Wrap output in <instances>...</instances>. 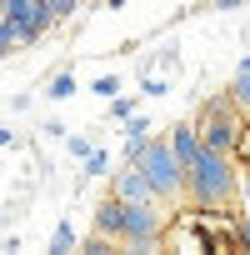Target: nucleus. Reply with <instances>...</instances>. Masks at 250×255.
<instances>
[{
	"mask_svg": "<svg viewBox=\"0 0 250 255\" xmlns=\"http://www.w3.org/2000/svg\"><path fill=\"white\" fill-rule=\"evenodd\" d=\"M105 5H125V0H105Z\"/></svg>",
	"mask_w": 250,
	"mask_h": 255,
	"instance_id": "obj_21",
	"label": "nucleus"
},
{
	"mask_svg": "<svg viewBox=\"0 0 250 255\" xmlns=\"http://www.w3.org/2000/svg\"><path fill=\"white\" fill-rule=\"evenodd\" d=\"M235 190H240L235 160H230L225 150L200 145V155L185 165V195H190V205H195V210H220V205L235 200Z\"/></svg>",
	"mask_w": 250,
	"mask_h": 255,
	"instance_id": "obj_1",
	"label": "nucleus"
},
{
	"mask_svg": "<svg viewBox=\"0 0 250 255\" xmlns=\"http://www.w3.org/2000/svg\"><path fill=\"white\" fill-rule=\"evenodd\" d=\"M5 20H10V30H15L20 45H35V40L55 25V15H50L45 0H15V5H5Z\"/></svg>",
	"mask_w": 250,
	"mask_h": 255,
	"instance_id": "obj_4",
	"label": "nucleus"
},
{
	"mask_svg": "<svg viewBox=\"0 0 250 255\" xmlns=\"http://www.w3.org/2000/svg\"><path fill=\"white\" fill-rule=\"evenodd\" d=\"M50 250H55V255H65V250H75V230H70L65 220L55 225V235H50Z\"/></svg>",
	"mask_w": 250,
	"mask_h": 255,
	"instance_id": "obj_9",
	"label": "nucleus"
},
{
	"mask_svg": "<svg viewBox=\"0 0 250 255\" xmlns=\"http://www.w3.org/2000/svg\"><path fill=\"white\" fill-rule=\"evenodd\" d=\"M215 5H220V10H235V5H245V0H215Z\"/></svg>",
	"mask_w": 250,
	"mask_h": 255,
	"instance_id": "obj_17",
	"label": "nucleus"
},
{
	"mask_svg": "<svg viewBox=\"0 0 250 255\" xmlns=\"http://www.w3.org/2000/svg\"><path fill=\"white\" fill-rule=\"evenodd\" d=\"M95 95H105V100L120 95V80H115V75H100V80H95Z\"/></svg>",
	"mask_w": 250,
	"mask_h": 255,
	"instance_id": "obj_15",
	"label": "nucleus"
},
{
	"mask_svg": "<svg viewBox=\"0 0 250 255\" xmlns=\"http://www.w3.org/2000/svg\"><path fill=\"white\" fill-rule=\"evenodd\" d=\"M240 70H250V55H245V60H240Z\"/></svg>",
	"mask_w": 250,
	"mask_h": 255,
	"instance_id": "obj_19",
	"label": "nucleus"
},
{
	"mask_svg": "<svg viewBox=\"0 0 250 255\" xmlns=\"http://www.w3.org/2000/svg\"><path fill=\"white\" fill-rule=\"evenodd\" d=\"M110 195H120V200H155V190H150V180L135 170V165H125V170H115V180H110Z\"/></svg>",
	"mask_w": 250,
	"mask_h": 255,
	"instance_id": "obj_5",
	"label": "nucleus"
},
{
	"mask_svg": "<svg viewBox=\"0 0 250 255\" xmlns=\"http://www.w3.org/2000/svg\"><path fill=\"white\" fill-rule=\"evenodd\" d=\"M120 210H125V200H120V195H105V200L95 205V235H105V240L120 245Z\"/></svg>",
	"mask_w": 250,
	"mask_h": 255,
	"instance_id": "obj_7",
	"label": "nucleus"
},
{
	"mask_svg": "<svg viewBox=\"0 0 250 255\" xmlns=\"http://www.w3.org/2000/svg\"><path fill=\"white\" fill-rule=\"evenodd\" d=\"M10 50H20V40H15V30H10V20H0V60H5Z\"/></svg>",
	"mask_w": 250,
	"mask_h": 255,
	"instance_id": "obj_11",
	"label": "nucleus"
},
{
	"mask_svg": "<svg viewBox=\"0 0 250 255\" xmlns=\"http://www.w3.org/2000/svg\"><path fill=\"white\" fill-rule=\"evenodd\" d=\"M45 95H50V100H70V95H75V75H55Z\"/></svg>",
	"mask_w": 250,
	"mask_h": 255,
	"instance_id": "obj_10",
	"label": "nucleus"
},
{
	"mask_svg": "<svg viewBox=\"0 0 250 255\" xmlns=\"http://www.w3.org/2000/svg\"><path fill=\"white\" fill-rule=\"evenodd\" d=\"M130 165L150 180V190H155V200H160V205L185 195V170H180V160L170 155V140H165V135H150V140L135 150V160H130Z\"/></svg>",
	"mask_w": 250,
	"mask_h": 255,
	"instance_id": "obj_2",
	"label": "nucleus"
},
{
	"mask_svg": "<svg viewBox=\"0 0 250 255\" xmlns=\"http://www.w3.org/2000/svg\"><path fill=\"white\" fill-rule=\"evenodd\" d=\"M0 20H5V0H0Z\"/></svg>",
	"mask_w": 250,
	"mask_h": 255,
	"instance_id": "obj_20",
	"label": "nucleus"
},
{
	"mask_svg": "<svg viewBox=\"0 0 250 255\" xmlns=\"http://www.w3.org/2000/svg\"><path fill=\"white\" fill-rule=\"evenodd\" d=\"M45 5H50V15H55V20H65V15H75L80 0H45Z\"/></svg>",
	"mask_w": 250,
	"mask_h": 255,
	"instance_id": "obj_14",
	"label": "nucleus"
},
{
	"mask_svg": "<svg viewBox=\"0 0 250 255\" xmlns=\"http://www.w3.org/2000/svg\"><path fill=\"white\" fill-rule=\"evenodd\" d=\"M110 115H115V120H130V115H135V100H125V95H110Z\"/></svg>",
	"mask_w": 250,
	"mask_h": 255,
	"instance_id": "obj_12",
	"label": "nucleus"
},
{
	"mask_svg": "<svg viewBox=\"0 0 250 255\" xmlns=\"http://www.w3.org/2000/svg\"><path fill=\"white\" fill-rule=\"evenodd\" d=\"M165 140H170V155L180 160V170H185V165H190V160L200 155V130H195V120H180L175 130L165 135Z\"/></svg>",
	"mask_w": 250,
	"mask_h": 255,
	"instance_id": "obj_6",
	"label": "nucleus"
},
{
	"mask_svg": "<svg viewBox=\"0 0 250 255\" xmlns=\"http://www.w3.org/2000/svg\"><path fill=\"white\" fill-rule=\"evenodd\" d=\"M0 220H5V215H0Z\"/></svg>",
	"mask_w": 250,
	"mask_h": 255,
	"instance_id": "obj_22",
	"label": "nucleus"
},
{
	"mask_svg": "<svg viewBox=\"0 0 250 255\" xmlns=\"http://www.w3.org/2000/svg\"><path fill=\"white\" fill-rule=\"evenodd\" d=\"M70 155L85 160V155H90V140H85V135H70Z\"/></svg>",
	"mask_w": 250,
	"mask_h": 255,
	"instance_id": "obj_16",
	"label": "nucleus"
},
{
	"mask_svg": "<svg viewBox=\"0 0 250 255\" xmlns=\"http://www.w3.org/2000/svg\"><path fill=\"white\" fill-rule=\"evenodd\" d=\"M230 100H235L240 115H250V70H235V80H230Z\"/></svg>",
	"mask_w": 250,
	"mask_h": 255,
	"instance_id": "obj_8",
	"label": "nucleus"
},
{
	"mask_svg": "<svg viewBox=\"0 0 250 255\" xmlns=\"http://www.w3.org/2000/svg\"><path fill=\"white\" fill-rule=\"evenodd\" d=\"M10 140H15V135H10V130H5V125H0V145H10Z\"/></svg>",
	"mask_w": 250,
	"mask_h": 255,
	"instance_id": "obj_18",
	"label": "nucleus"
},
{
	"mask_svg": "<svg viewBox=\"0 0 250 255\" xmlns=\"http://www.w3.org/2000/svg\"><path fill=\"white\" fill-rule=\"evenodd\" d=\"M195 130H200V145L235 155V140H240V130H245V120H240L235 100L225 95V100H210V105H205V115L195 120Z\"/></svg>",
	"mask_w": 250,
	"mask_h": 255,
	"instance_id": "obj_3",
	"label": "nucleus"
},
{
	"mask_svg": "<svg viewBox=\"0 0 250 255\" xmlns=\"http://www.w3.org/2000/svg\"><path fill=\"white\" fill-rule=\"evenodd\" d=\"M105 165H110L105 150H90V155H85V175H105Z\"/></svg>",
	"mask_w": 250,
	"mask_h": 255,
	"instance_id": "obj_13",
	"label": "nucleus"
}]
</instances>
